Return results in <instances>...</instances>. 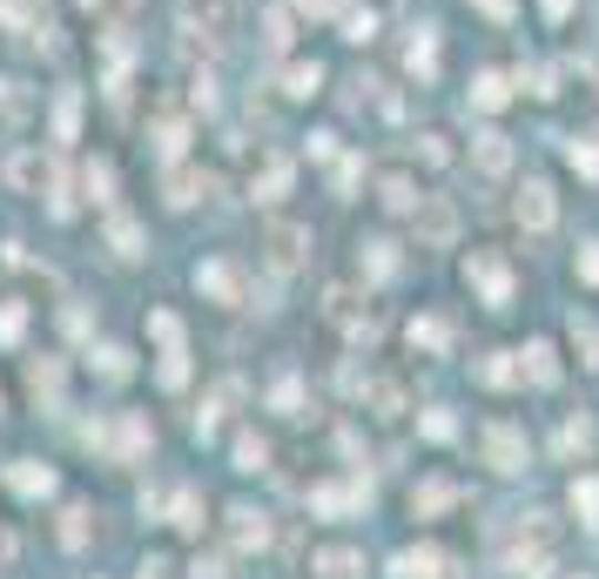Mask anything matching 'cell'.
<instances>
[{
	"instance_id": "5bb4252c",
	"label": "cell",
	"mask_w": 599,
	"mask_h": 579,
	"mask_svg": "<svg viewBox=\"0 0 599 579\" xmlns=\"http://www.w3.org/2000/svg\"><path fill=\"white\" fill-rule=\"evenodd\" d=\"M81 539H89V513L68 506V513H61V546H81Z\"/></svg>"
},
{
	"instance_id": "9a60e30c",
	"label": "cell",
	"mask_w": 599,
	"mask_h": 579,
	"mask_svg": "<svg viewBox=\"0 0 599 579\" xmlns=\"http://www.w3.org/2000/svg\"><path fill=\"white\" fill-rule=\"evenodd\" d=\"M526 378H533V384H552V351H546V344L526 351Z\"/></svg>"
},
{
	"instance_id": "52a82bcc",
	"label": "cell",
	"mask_w": 599,
	"mask_h": 579,
	"mask_svg": "<svg viewBox=\"0 0 599 579\" xmlns=\"http://www.w3.org/2000/svg\"><path fill=\"white\" fill-rule=\"evenodd\" d=\"M452 499H458V485L432 478V485H417V492H411V513H417V519H432V513H445Z\"/></svg>"
},
{
	"instance_id": "4fadbf2b",
	"label": "cell",
	"mask_w": 599,
	"mask_h": 579,
	"mask_svg": "<svg viewBox=\"0 0 599 579\" xmlns=\"http://www.w3.org/2000/svg\"><path fill=\"white\" fill-rule=\"evenodd\" d=\"M264 458H270L264 438H236V465H242V472H264Z\"/></svg>"
},
{
	"instance_id": "277c9868",
	"label": "cell",
	"mask_w": 599,
	"mask_h": 579,
	"mask_svg": "<svg viewBox=\"0 0 599 579\" xmlns=\"http://www.w3.org/2000/svg\"><path fill=\"white\" fill-rule=\"evenodd\" d=\"M8 485L21 492V499H54V472L34 465V458H14V465H8Z\"/></svg>"
},
{
	"instance_id": "e0dca14e",
	"label": "cell",
	"mask_w": 599,
	"mask_h": 579,
	"mask_svg": "<svg viewBox=\"0 0 599 579\" xmlns=\"http://www.w3.org/2000/svg\"><path fill=\"white\" fill-rule=\"evenodd\" d=\"M189 579H229V572H223V559H196V566H189Z\"/></svg>"
},
{
	"instance_id": "ac0fdd59",
	"label": "cell",
	"mask_w": 599,
	"mask_h": 579,
	"mask_svg": "<svg viewBox=\"0 0 599 579\" xmlns=\"http://www.w3.org/2000/svg\"><path fill=\"white\" fill-rule=\"evenodd\" d=\"M135 579H168V559H155V552H148V559H142V572H135Z\"/></svg>"
},
{
	"instance_id": "7a4b0ae2",
	"label": "cell",
	"mask_w": 599,
	"mask_h": 579,
	"mask_svg": "<svg viewBox=\"0 0 599 579\" xmlns=\"http://www.w3.org/2000/svg\"><path fill=\"white\" fill-rule=\"evenodd\" d=\"M371 499V485H317L310 492V513L317 519H344V513H358Z\"/></svg>"
},
{
	"instance_id": "8992f818",
	"label": "cell",
	"mask_w": 599,
	"mask_h": 579,
	"mask_svg": "<svg viewBox=\"0 0 599 579\" xmlns=\"http://www.w3.org/2000/svg\"><path fill=\"white\" fill-rule=\"evenodd\" d=\"M229 533H236V546L249 552V546H264V539H270V519L256 513V506H236V513H229Z\"/></svg>"
},
{
	"instance_id": "7c38bea8",
	"label": "cell",
	"mask_w": 599,
	"mask_h": 579,
	"mask_svg": "<svg viewBox=\"0 0 599 579\" xmlns=\"http://www.w3.org/2000/svg\"><path fill=\"white\" fill-rule=\"evenodd\" d=\"M519 216H526L533 229H546V223H552V203H546V189H526V203H519Z\"/></svg>"
},
{
	"instance_id": "ba28073f",
	"label": "cell",
	"mask_w": 599,
	"mask_h": 579,
	"mask_svg": "<svg viewBox=\"0 0 599 579\" xmlns=\"http://www.w3.org/2000/svg\"><path fill=\"white\" fill-rule=\"evenodd\" d=\"M472 277H478V290H485L492 303H505V297H512V277H505L492 257H472Z\"/></svg>"
},
{
	"instance_id": "5b68a950",
	"label": "cell",
	"mask_w": 599,
	"mask_h": 579,
	"mask_svg": "<svg viewBox=\"0 0 599 579\" xmlns=\"http://www.w3.org/2000/svg\"><path fill=\"white\" fill-rule=\"evenodd\" d=\"M317 579H364V552L358 546H323L317 552Z\"/></svg>"
},
{
	"instance_id": "9c48e42d",
	"label": "cell",
	"mask_w": 599,
	"mask_h": 579,
	"mask_svg": "<svg viewBox=\"0 0 599 579\" xmlns=\"http://www.w3.org/2000/svg\"><path fill=\"white\" fill-rule=\"evenodd\" d=\"M297 257H303V229H277L270 236V263L277 270H297Z\"/></svg>"
},
{
	"instance_id": "30bf717a",
	"label": "cell",
	"mask_w": 599,
	"mask_h": 579,
	"mask_svg": "<svg viewBox=\"0 0 599 579\" xmlns=\"http://www.w3.org/2000/svg\"><path fill=\"white\" fill-rule=\"evenodd\" d=\"M572 513H579V526H599V478L572 485Z\"/></svg>"
},
{
	"instance_id": "2e32d148",
	"label": "cell",
	"mask_w": 599,
	"mask_h": 579,
	"mask_svg": "<svg viewBox=\"0 0 599 579\" xmlns=\"http://www.w3.org/2000/svg\"><path fill=\"white\" fill-rule=\"evenodd\" d=\"M572 338H579V351H586V364H599V323H572Z\"/></svg>"
},
{
	"instance_id": "3957f363",
	"label": "cell",
	"mask_w": 599,
	"mask_h": 579,
	"mask_svg": "<svg viewBox=\"0 0 599 579\" xmlns=\"http://www.w3.org/2000/svg\"><path fill=\"white\" fill-rule=\"evenodd\" d=\"M485 458H492V472H526V438L512 425H492L485 432Z\"/></svg>"
},
{
	"instance_id": "6da1fadb",
	"label": "cell",
	"mask_w": 599,
	"mask_h": 579,
	"mask_svg": "<svg viewBox=\"0 0 599 579\" xmlns=\"http://www.w3.org/2000/svg\"><path fill=\"white\" fill-rule=\"evenodd\" d=\"M391 572H397V579H465V572H458V559H452V552H438V546L397 552V559H391Z\"/></svg>"
},
{
	"instance_id": "8fae6325",
	"label": "cell",
	"mask_w": 599,
	"mask_h": 579,
	"mask_svg": "<svg viewBox=\"0 0 599 579\" xmlns=\"http://www.w3.org/2000/svg\"><path fill=\"white\" fill-rule=\"evenodd\" d=\"M176 526L183 533H203V499H196V492H176Z\"/></svg>"
}]
</instances>
